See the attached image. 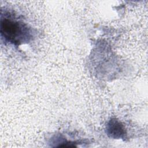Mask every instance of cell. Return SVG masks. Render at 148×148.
<instances>
[{"instance_id": "1", "label": "cell", "mask_w": 148, "mask_h": 148, "mask_svg": "<svg viewBox=\"0 0 148 148\" xmlns=\"http://www.w3.org/2000/svg\"><path fill=\"white\" fill-rule=\"evenodd\" d=\"M1 34L5 41L16 46L29 42L32 37L31 28L10 13L2 14Z\"/></svg>"}, {"instance_id": "2", "label": "cell", "mask_w": 148, "mask_h": 148, "mask_svg": "<svg viewBox=\"0 0 148 148\" xmlns=\"http://www.w3.org/2000/svg\"><path fill=\"white\" fill-rule=\"evenodd\" d=\"M106 129L108 135L114 139L124 138L126 134L123 124L116 119H112L109 121Z\"/></svg>"}]
</instances>
